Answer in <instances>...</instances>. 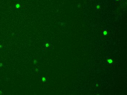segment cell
Wrapping results in <instances>:
<instances>
[{"label": "cell", "mask_w": 127, "mask_h": 95, "mask_svg": "<svg viewBox=\"0 0 127 95\" xmlns=\"http://www.w3.org/2000/svg\"><path fill=\"white\" fill-rule=\"evenodd\" d=\"M45 78H42V81H43L44 82L45 81Z\"/></svg>", "instance_id": "3957f363"}, {"label": "cell", "mask_w": 127, "mask_h": 95, "mask_svg": "<svg viewBox=\"0 0 127 95\" xmlns=\"http://www.w3.org/2000/svg\"><path fill=\"white\" fill-rule=\"evenodd\" d=\"M104 35L106 34H107V32H104Z\"/></svg>", "instance_id": "7a4b0ae2"}, {"label": "cell", "mask_w": 127, "mask_h": 95, "mask_svg": "<svg viewBox=\"0 0 127 95\" xmlns=\"http://www.w3.org/2000/svg\"><path fill=\"white\" fill-rule=\"evenodd\" d=\"M108 62H109V63H112V62H113V61H112V60H108Z\"/></svg>", "instance_id": "6da1fadb"}]
</instances>
